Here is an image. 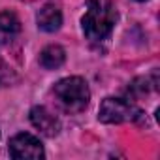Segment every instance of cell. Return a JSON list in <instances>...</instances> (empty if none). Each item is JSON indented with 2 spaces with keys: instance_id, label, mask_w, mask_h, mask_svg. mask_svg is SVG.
I'll list each match as a JSON object with an SVG mask.
<instances>
[{
  "instance_id": "obj_10",
  "label": "cell",
  "mask_w": 160,
  "mask_h": 160,
  "mask_svg": "<svg viewBox=\"0 0 160 160\" xmlns=\"http://www.w3.org/2000/svg\"><path fill=\"white\" fill-rule=\"evenodd\" d=\"M138 2H145V0H138Z\"/></svg>"
},
{
  "instance_id": "obj_8",
  "label": "cell",
  "mask_w": 160,
  "mask_h": 160,
  "mask_svg": "<svg viewBox=\"0 0 160 160\" xmlns=\"http://www.w3.org/2000/svg\"><path fill=\"white\" fill-rule=\"evenodd\" d=\"M64 60H66V53L60 45H47L40 53V64L47 70H55V68L62 66Z\"/></svg>"
},
{
  "instance_id": "obj_1",
  "label": "cell",
  "mask_w": 160,
  "mask_h": 160,
  "mask_svg": "<svg viewBox=\"0 0 160 160\" xmlns=\"http://www.w3.org/2000/svg\"><path fill=\"white\" fill-rule=\"evenodd\" d=\"M115 21H117V12L109 2H106V0H89L81 25L89 40L102 42L111 34Z\"/></svg>"
},
{
  "instance_id": "obj_3",
  "label": "cell",
  "mask_w": 160,
  "mask_h": 160,
  "mask_svg": "<svg viewBox=\"0 0 160 160\" xmlns=\"http://www.w3.org/2000/svg\"><path fill=\"white\" fill-rule=\"evenodd\" d=\"M143 117L141 109L122 98H106L100 104L98 119L106 124H119V122H136Z\"/></svg>"
},
{
  "instance_id": "obj_9",
  "label": "cell",
  "mask_w": 160,
  "mask_h": 160,
  "mask_svg": "<svg viewBox=\"0 0 160 160\" xmlns=\"http://www.w3.org/2000/svg\"><path fill=\"white\" fill-rule=\"evenodd\" d=\"M15 81V73L12 72V68L0 58V87H8Z\"/></svg>"
},
{
  "instance_id": "obj_6",
  "label": "cell",
  "mask_w": 160,
  "mask_h": 160,
  "mask_svg": "<svg viewBox=\"0 0 160 160\" xmlns=\"http://www.w3.org/2000/svg\"><path fill=\"white\" fill-rule=\"evenodd\" d=\"M21 30V23L15 13L0 12V47L10 43Z\"/></svg>"
},
{
  "instance_id": "obj_7",
  "label": "cell",
  "mask_w": 160,
  "mask_h": 160,
  "mask_svg": "<svg viewBox=\"0 0 160 160\" xmlns=\"http://www.w3.org/2000/svg\"><path fill=\"white\" fill-rule=\"evenodd\" d=\"M60 25H62V13H60V10L57 6L47 4V6H43L40 10V13H38V27L42 30L55 32V30L60 28Z\"/></svg>"
},
{
  "instance_id": "obj_2",
  "label": "cell",
  "mask_w": 160,
  "mask_h": 160,
  "mask_svg": "<svg viewBox=\"0 0 160 160\" xmlns=\"http://www.w3.org/2000/svg\"><path fill=\"white\" fill-rule=\"evenodd\" d=\"M53 92L58 98V102L62 104V108L66 111H72V113L83 111L89 106V100H91L89 87L85 83V79H81V77H64V79H60L55 85Z\"/></svg>"
},
{
  "instance_id": "obj_4",
  "label": "cell",
  "mask_w": 160,
  "mask_h": 160,
  "mask_svg": "<svg viewBox=\"0 0 160 160\" xmlns=\"http://www.w3.org/2000/svg\"><path fill=\"white\" fill-rule=\"evenodd\" d=\"M10 156L17 160H23V158L38 160V158H43V147L38 138L23 132L10 139Z\"/></svg>"
},
{
  "instance_id": "obj_5",
  "label": "cell",
  "mask_w": 160,
  "mask_h": 160,
  "mask_svg": "<svg viewBox=\"0 0 160 160\" xmlns=\"http://www.w3.org/2000/svg\"><path fill=\"white\" fill-rule=\"evenodd\" d=\"M30 121H32V124H34L43 136H47V138L57 136L58 130H60L58 119H57L51 111H47L45 108H42V106L32 108V111H30Z\"/></svg>"
}]
</instances>
